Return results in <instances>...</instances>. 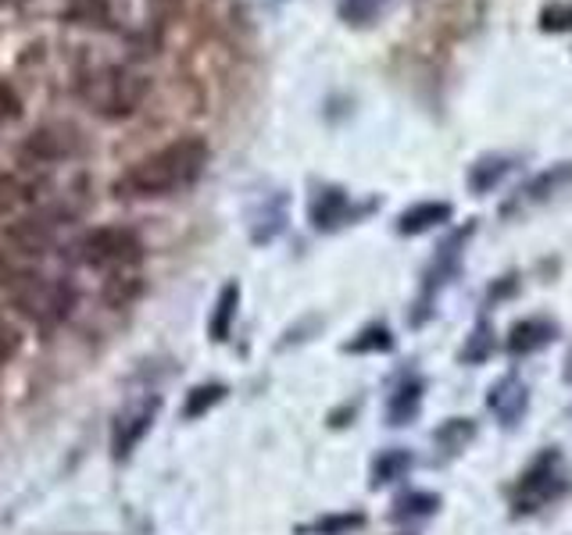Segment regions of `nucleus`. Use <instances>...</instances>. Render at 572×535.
Here are the masks:
<instances>
[{
    "label": "nucleus",
    "instance_id": "14",
    "mask_svg": "<svg viewBox=\"0 0 572 535\" xmlns=\"http://www.w3.org/2000/svg\"><path fill=\"white\" fill-rule=\"evenodd\" d=\"M419 403H422V382L419 379L400 382L394 400H391V422L394 425H405L408 417H415V411H419Z\"/></svg>",
    "mask_w": 572,
    "mask_h": 535
},
{
    "label": "nucleus",
    "instance_id": "10",
    "mask_svg": "<svg viewBox=\"0 0 572 535\" xmlns=\"http://www.w3.org/2000/svg\"><path fill=\"white\" fill-rule=\"evenodd\" d=\"M554 339V325L543 322V317H526V322L512 325L508 332V350L512 354H534V350H543Z\"/></svg>",
    "mask_w": 572,
    "mask_h": 535
},
{
    "label": "nucleus",
    "instance_id": "1",
    "mask_svg": "<svg viewBox=\"0 0 572 535\" xmlns=\"http://www.w3.org/2000/svg\"><path fill=\"white\" fill-rule=\"evenodd\" d=\"M208 143L200 136H183L165 143L162 151L140 157L136 165L125 168V176L114 182V193L129 200H157L183 193L205 176L208 168Z\"/></svg>",
    "mask_w": 572,
    "mask_h": 535
},
{
    "label": "nucleus",
    "instance_id": "2",
    "mask_svg": "<svg viewBox=\"0 0 572 535\" xmlns=\"http://www.w3.org/2000/svg\"><path fill=\"white\" fill-rule=\"evenodd\" d=\"M147 79L125 68H108L97 79L86 82V97H90L94 111L108 114V119H125L140 108V100L147 97Z\"/></svg>",
    "mask_w": 572,
    "mask_h": 535
},
{
    "label": "nucleus",
    "instance_id": "21",
    "mask_svg": "<svg viewBox=\"0 0 572 535\" xmlns=\"http://www.w3.org/2000/svg\"><path fill=\"white\" fill-rule=\"evenodd\" d=\"M437 508V497H429V493H408V497H400L394 503V517H419V514H433Z\"/></svg>",
    "mask_w": 572,
    "mask_h": 535
},
{
    "label": "nucleus",
    "instance_id": "7",
    "mask_svg": "<svg viewBox=\"0 0 572 535\" xmlns=\"http://www.w3.org/2000/svg\"><path fill=\"white\" fill-rule=\"evenodd\" d=\"M451 214H454V208L448 204V200H422V204H411L408 211L397 214V233L400 236L433 233V229L451 222Z\"/></svg>",
    "mask_w": 572,
    "mask_h": 535
},
{
    "label": "nucleus",
    "instance_id": "5",
    "mask_svg": "<svg viewBox=\"0 0 572 535\" xmlns=\"http://www.w3.org/2000/svg\"><path fill=\"white\" fill-rule=\"evenodd\" d=\"M154 417H157V400L147 397V400H136V403H129V408L114 417V432H111V450L125 457V454H133V446L147 436L151 425H154Z\"/></svg>",
    "mask_w": 572,
    "mask_h": 535
},
{
    "label": "nucleus",
    "instance_id": "13",
    "mask_svg": "<svg viewBox=\"0 0 572 535\" xmlns=\"http://www.w3.org/2000/svg\"><path fill=\"white\" fill-rule=\"evenodd\" d=\"M394 4L397 0H340L337 11L348 25L365 29V25H376L380 19H386V14L394 11Z\"/></svg>",
    "mask_w": 572,
    "mask_h": 535
},
{
    "label": "nucleus",
    "instance_id": "15",
    "mask_svg": "<svg viewBox=\"0 0 572 535\" xmlns=\"http://www.w3.org/2000/svg\"><path fill=\"white\" fill-rule=\"evenodd\" d=\"M237 303H240V286L229 282L222 293H219V303H215V317H211V336L215 339H226L229 336V325H233Z\"/></svg>",
    "mask_w": 572,
    "mask_h": 535
},
{
    "label": "nucleus",
    "instance_id": "26",
    "mask_svg": "<svg viewBox=\"0 0 572 535\" xmlns=\"http://www.w3.org/2000/svg\"><path fill=\"white\" fill-rule=\"evenodd\" d=\"M565 379L572 382V354H569V360H565Z\"/></svg>",
    "mask_w": 572,
    "mask_h": 535
},
{
    "label": "nucleus",
    "instance_id": "18",
    "mask_svg": "<svg viewBox=\"0 0 572 535\" xmlns=\"http://www.w3.org/2000/svg\"><path fill=\"white\" fill-rule=\"evenodd\" d=\"M365 517L362 514H329V517H319L308 532L315 535H351L354 528H362Z\"/></svg>",
    "mask_w": 572,
    "mask_h": 535
},
{
    "label": "nucleus",
    "instance_id": "3",
    "mask_svg": "<svg viewBox=\"0 0 572 535\" xmlns=\"http://www.w3.org/2000/svg\"><path fill=\"white\" fill-rule=\"evenodd\" d=\"M79 261L90 265V268H105V271H119L140 261L143 254V243L136 239V233L119 225H105V229H94L79 239Z\"/></svg>",
    "mask_w": 572,
    "mask_h": 535
},
{
    "label": "nucleus",
    "instance_id": "6",
    "mask_svg": "<svg viewBox=\"0 0 572 535\" xmlns=\"http://www.w3.org/2000/svg\"><path fill=\"white\" fill-rule=\"evenodd\" d=\"M22 311L33 314L36 322H57V317H65L68 308H72V289L68 286H57V282H29L22 289Z\"/></svg>",
    "mask_w": 572,
    "mask_h": 535
},
{
    "label": "nucleus",
    "instance_id": "17",
    "mask_svg": "<svg viewBox=\"0 0 572 535\" xmlns=\"http://www.w3.org/2000/svg\"><path fill=\"white\" fill-rule=\"evenodd\" d=\"M543 33H572V0H551L540 8Z\"/></svg>",
    "mask_w": 572,
    "mask_h": 535
},
{
    "label": "nucleus",
    "instance_id": "9",
    "mask_svg": "<svg viewBox=\"0 0 572 535\" xmlns=\"http://www.w3.org/2000/svg\"><path fill=\"white\" fill-rule=\"evenodd\" d=\"M308 214H311L315 229H326L329 233V229H337V225H343L351 219V197L343 190H337V186H326V190H319L311 197Z\"/></svg>",
    "mask_w": 572,
    "mask_h": 535
},
{
    "label": "nucleus",
    "instance_id": "12",
    "mask_svg": "<svg viewBox=\"0 0 572 535\" xmlns=\"http://www.w3.org/2000/svg\"><path fill=\"white\" fill-rule=\"evenodd\" d=\"M565 179H572V165H558L551 171H543V176H537L534 182L526 186V190H519V197L512 200V208H529V204H540V200H548L551 193H558V186H562Z\"/></svg>",
    "mask_w": 572,
    "mask_h": 535
},
{
    "label": "nucleus",
    "instance_id": "22",
    "mask_svg": "<svg viewBox=\"0 0 572 535\" xmlns=\"http://www.w3.org/2000/svg\"><path fill=\"white\" fill-rule=\"evenodd\" d=\"M19 343H22L19 328H14L8 317H0V368H4L8 360L19 354Z\"/></svg>",
    "mask_w": 572,
    "mask_h": 535
},
{
    "label": "nucleus",
    "instance_id": "27",
    "mask_svg": "<svg viewBox=\"0 0 572 535\" xmlns=\"http://www.w3.org/2000/svg\"><path fill=\"white\" fill-rule=\"evenodd\" d=\"M4 4H11V0H0V8H4Z\"/></svg>",
    "mask_w": 572,
    "mask_h": 535
},
{
    "label": "nucleus",
    "instance_id": "20",
    "mask_svg": "<svg viewBox=\"0 0 572 535\" xmlns=\"http://www.w3.org/2000/svg\"><path fill=\"white\" fill-rule=\"evenodd\" d=\"M222 397H226V386H219V382H211V386H197L194 393H190V400H186V417L205 414V411L215 408V403H219Z\"/></svg>",
    "mask_w": 572,
    "mask_h": 535
},
{
    "label": "nucleus",
    "instance_id": "25",
    "mask_svg": "<svg viewBox=\"0 0 572 535\" xmlns=\"http://www.w3.org/2000/svg\"><path fill=\"white\" fill-rule=\"evenodd\" d=\"M151 4H154V8H172L176 0H151Z\"/></svg>",
    "mask_w": 572,
    "mask_h": 535
},
{
    "label": "nucleus",
    "instance_id": "8",
    "mask_svg": "<svg viewBox=\"0 0 572 535\" xmlns=\"http://www.w3.org/2000/svg\"><path fill=\"white\" fill-rule=\"evenodd\" d=\"M486 403H491V411L501 417V425H515L522 417L526 403H529L526 382H519L515 375H505L497 386H491V397H486Z\"/></svg>",
    "mask_w": 572,
    "mask_h": 535
},
{
    "label": "nucleus",
    "instance_id": "11",
    "mask_svg": "<svg viewBox=\"0 0 572 535\" xmlns=\"http://www.w3.org/2000/svg\"><path fill=\"white\" fill-rule=\"evenodd\" d=\"M512 165H515V157H508V154H486L469 168V186L476 193H491L494 186L512 171Z\"/></svg>",
    "mask_w": 572,
    "mask_h": 535
},
{
    "label": "nucleus",
    "instance_id": "23",
    "mask_svg": "<svg viewBox=\"0 0 572 535\" xmlns=\"http://www.w3.org/2000/svg\"><path fill=\"white\" fill-rule=\"evenodd\" d=\"M19 114H22L19 93H14L8 82H0V122H11V119H19Z\"/></svg>",
    "mask_w": 572,
    "mask_h": 535
},
{
    "label": "nucleus",
    "instance_id": "19",
    "mask_svg": "<svg viewBox=\"0 0 572 535\" xmlns=\"http://www.w3.org/2000/svg\"><path fill=\"white\" fill-rule=\"evenodd\" d=\"M391 346H394L391 332H386L383 325H369L362 336L348 343V350L351 354H376V350H391Z\"/></svg>",
    "mask_w": 572,
    "mask_h": 535
},
{
    "label": "nucleus",
    "instance_id": "16",
    "mask_svg": "<svg viewBox=\"0 0 572 535\" xmlns=\"http://www.w3.org/2000/svg\"><path fill=\"white\" fill-rule=\"evenodd\" d=\"M411 468V457L405 450H386L376 457V465H372V486H386V482H394L400 479Z\"/></svg>",
    "mask_w": 572,
    "mask_h": 535
},
{
    "label": "nucleus",
    "instance_id": "24",
    "mask_svg": "<svg viewBox=\"0 0 572 535\" xmlns=\"http://www.w3.org/2000/svg\"><path fill=\"white\" fill-rule=\"evenodd\" d=\"M491 346H494L491 332H486V325H480L476 332H472V346H465V360H483Z\"/></svg>",
    "mask_w": 572,
    "mask_h": 535
},
{
    "label": "nucleus",
    "instance_id": "4",
    "mask_svg": "<svg viewBox=\"0 0 572 535\" xmlns=\"http://www.w3.org/2000/svg\"><path fill=\"white\" fill-rule=\"evenodd\" d=\"M565 486H569V475H565L562 457L543 454V457L534 460V465H529L519 489H515V508L526 511V514L548 508V503H554L558 497L565 493Z\"/></svg>",
    "mask_w": 572,
    "mask_h": 535
}]
</instances>
